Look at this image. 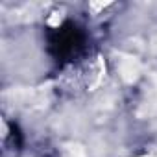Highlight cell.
Wrapping results in <instances>:
<instances>
[{
	"label": "cell",
	"instance_id": "obj_1",
	"mask_svg": "<svg viewBox=\"0 0 157 157\" xmlns=\"http://www.w3.org/2000/svg\"><path fill=\"white\" fill-rule=\"evenodd\" d=\"M140 70H142V67H140V63H139L137 57H133V56H122V59H118V72H120L124 82H128V83L135 82L137 78H139V74H140Z\"/></svg>",
	"mask_w": 157,
	"mask_h": 157
},
{
	"label": "cell",
	"instance_id": "obj_2",
	"mask_svg": "<svg viewBox=\"0 0 157 157\" xmlns=\"http://www.w3.org/2000/svg\"><path fill=\"white\" fill-rule=\"evenodd\" d=\"M63 157H85V148L78 142L67 144L63 148Z\"/></svg>",
	"mask_w": 157,
	"mask_h": 157
}]
</instances>
